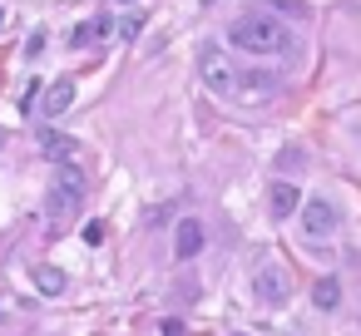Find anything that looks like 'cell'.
I'll use <instances>...</instances> for the list:
<instances>
[{
    "instance_id": "6da1fadb",
    "label": "cell",
    "mask_w": 361,
    "mask_h": 336,
    "mask_svg": "<svg viewBox=\"0 0 361 336\" xmlns=\"http://www.w3.org/2000/svg\"><path fill=\"white\" fill-rule=\"evenodd\" d=\"M228 40L247 55H282L287 50V25L272 11H247L228 25Z\"/></svg>"
},
{
    "instance_id": "7a4b0ae2",
    "label": "cell",
    "mask_w": 361,
    "mask_h": 336,
    "mask_svg": "<svg viewBox=\"0 0 361 336\" xmlns=\"http://www.w3.org/2000/svg\"><path fill=\"white\" fill-rule=\"evenodd\" d=\"M80 198H85V173L75 163H60L55 168V188H50V213L55 218H70L80 208Z\"/></svg>"
},
{
    "instance_id": "3957f363",
    "label": "cell",
    "mask_w": 361,
    "mask_h": 336,
    "mask_svg": "<svg viewBox=\"0 0 361 336\" xmlns=\"http://www.w3.org/2000/svg\"><path fill=\"white\" fill-rule=\"evenodd\" d=\"M252 292H257L267 306H277V301H287V297H292V272H287L282 262H267V267L252 277Z\"/></svg>"
},
{
    "instance_id": "277c9868",
    "label": "cell",
    "mask_w": 361,
    "mask_h": 336,
    "mask_svg": "<svg viewBox=\"0 0 361 336\" xmlns=\"http://www.w3.org/2000/svg\"><path fill=\"white\" fill-rule=\"evenodd\" d=\"M198 70H203V85H208L213 94H233V80H238V75H233V65H228V55H223V50H213V45H208V50H203V60H198Z\"/></svg>"
},
{
    "instance_id": "5b68a950",
    "label": "cell",
    "mask_w": 361,
    "mask_h": 336,
    "mask_svg": "<svg viewBox=\"0 0 361 336\" xmlns=\"http://www.w3.org/2000/svg\"><path fill=\"white\" fill-rule=\"evenodd\" d=\"M302 228H307V237H312V242H322V237L336 228L331 203H326V198H307V203H302Z\"/></svg>"
},
{
    "instance_id": "8992f818",
    "label": "cell",
    "mask_w": 361,
    "mask_h": 336,
    "mask_svg": "<svg viewBox=\"0 0 361 336\" xmlns=\"http://www.w3.org/2000/svg\"><path fill=\"white\" fill-rule=\"evenodd\" d=\"M173 252H178V257H198V252H203V223H198V218H183V223L173 228Z\"/></svg>"
},
{
    "instance_id": "52a82bcc",
    "label": "cell",
    "mask_w": 361,
    "mask_h": 336,
    "mask_svg": "<svg viewBox=\"0 0 361 336\" xmlns=\"http://www.w3.org/2000/svg\"><path fill=\"white\" fill-rule=\"evenodd\" d=\"M292 208H302L297 183H272V188H267V213H272V218H292Z\"/></svg>"
},
{
    "instance_id": "ba28073f",
    "label": "cell",
    "mask_w": 361,
    "mask_h": 336,
    "mask_svg": "<svg viewBox=\"0 0 361 336\" xmlns=\"http://www.w3.org/2000/svg\"><path fill=\"white\" fill-rule=\"evenodd\" d=\"M40 149H45L55 163H75V158H80V144L65 139V134H55V129H40Z\"/></svg>"
},
{
    "instance_id": "9c48e42d",
    "label": "cell",
    "mask_w": 361,
    "mask_h": 336,
    "mask_svg": "<svg viewBox=\"0 0 361 336\" xmlns=\"http://www.w3.org/2000/svg\"><path fill=\"white\" fill-rule=\"evenodd\" d=\"M70 104H75V80H55V85L45 89V114H50V119H60Z\"/></svg>"
},
{
    "instance_id": "30bf717a",
    "label": "cell",
    "mask_w": 361,
    "mask_h": 336,
    "mask_svg": "<svg viewBox=\"0 0 361 336\" xmlns=\"http://www.w3.org/2000/svg\"><path fill=\"white\" fill-rule=\"evenodd\" d=\"M243 80H252V85H243V89H233L243 104H262V99H272L277 94V85H272V75H243Z\"/></svg>"
},
{
    "instance_id": "8fae6325",
    "label": "cell",
    "mask_w": 361,
    "mask_h": 336,
    "mask_svg": "<svg viewBox=\"0 0 361 336\" xmlns=\"http://www.w3.org/2000/svg\"><path fill=\"white\" fill-rule=\"evenodd\" d=\"M104 35H109V20H104V15H94V20H85V25L75 30V45H80V50H90V45H94V40H104Z\"/></svg>"
},
{
    "instance_id": "7c38bea8",
    "label": "cell",
    "mask_w": 361,
    "mask_h": 336,
    "mask_svg": "<svg viewBox=\"0 0 361 336\" xmlns=\"http://www.w3.org/2000/svg\"><path fill=\"white\" fill-rule=\"evenodd\" d=\"M312 301H317L322 311H331V306L341 301V282H336V277H322V282L312 287Z\"/></svg>"
},
{
    "instance_id": "4fadbf2b",
    "label": "cell",
    "mask_w": 361,
    "mask_h": 336,
    "mask_svg": "<svg viewBox=\"0 0 361 336\" xmlns=\"http://www.w3.org/2000/svg\"><path fill=\"white\" fill-rule=\"evenodd\" d=\"M35 282H40L45 297H60V292H65V272H60V267H35Z\"/></svg>"
},
{
    "instance_id": "5bb4252c",
    "label": "cell",
    "mask_w": 361,
    "mask_h": 336,
    "mask_svg": "<svg viewBox=\"0 0 361 336\" xmlns=\"http://www.w3.org/2000/svg\"><path fill=\"white\" fill-rule=\"evenodd\" d=\"M267 11H277V15H307V6H302V0H267Z\"/></svg>"
},
{
    "instance_id": "9a60e30c",
    "label": "cell",
    "mask_w": 361,
    "mask_h": 336,
    "mask_svg": "<svg viewBox=\"0 0 361 336\" xmlns=\"http://www.w3.org/2000/svg\"><path fill=\"white\" fill-rule=\"evenodd\" d=\"M139 30H144V15H124V25H119V35H124V40H134Z\"/></svg>"
},
{
    "instance_id": "2e32d148",
    "label": "cell",
    "mask_w": 361,
    "mask_h": 336,
    "mask_svg": "<svg viewBox=\"0 0 361 336\" xmlns=\"http://www.w3.org/2000/svg\"><path fill=\"white\" fill-rule=\"evenodd\" d=\"M85 242L99 247V242H104V223H90V228H85Z\"/></svg>"
},
{
    "instance_id": "e0dca14e",
    "label": "cell",
    "mask_w": 361,
    "mask_h": 336,
    "mask_svg": "<svg viewBox=\"0 0 361 336\" xmlns=\"http://www.w3.org/2000/svg\"><path fill=\"white\" fill-rule=\"evenodd\" d=\"M40 50H45V35H40V30H35V35H30V45H25V55H30V60H35V55H40Z\"/></svg>"
},
{
    "instance_id": "ac0fdd59",
    "label": "cell",
    "mask_w": 361,
    "mask_h": 336,
    "mask_svg": "<svg viewBox=\"0 0 361 336\" xmlns=\"http://www.w3.org/2000/svg\"><path fill=\"white\" fill-rule=\"evenodd\" d=\"M0 25H6V11H0Z\"/></svg>"
},
{
    "instance_id": "d6986e66",
    "label": "cell",
    "mask_w": 361,
    "mask_h": 336,
    "mask_svg": "<svg viewBox=\"0 0 361 336\" xmlns=\"http://www.w3.org/2000/svg\"><path fill=\"white\" fill-rule=\"evenodd\" d=\"M208 6H213V0H208Z\"/></svg>"
}]
</instances>
